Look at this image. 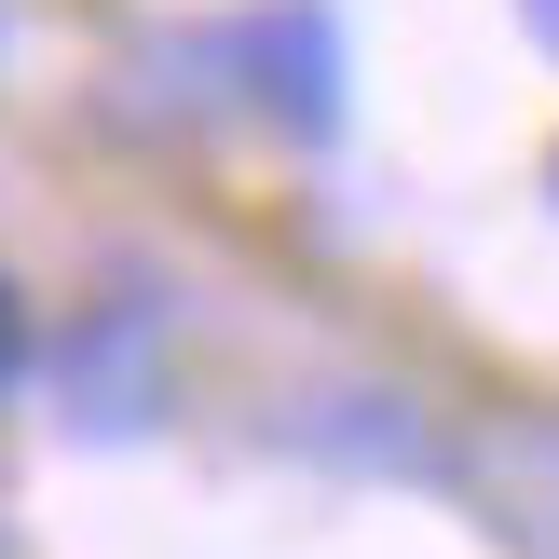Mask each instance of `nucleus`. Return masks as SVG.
<instances>
[{
	"mask_svg": "<svg viewBox=\"0 0 559 559\" xmlns=\"http://www.w3.org/2000/svg\"><path fill=\"white\" fill-rule=\"evenodd\" d=\"M14 369H27V314H14V287H0V396H14Z\"/></svg>",
	"mask_w": 559,
	"mask_h": 559,
	"instance_id": "nucleus-1",
	"label": "nucleus"
},
{
	"mask_svg": "<svg viewBox=\"0 0 559 559\" xmlns=\"http://www.w3.org/2000/svg\"><path fill=\"white\" fill-rule=\"evenodd\" d=\"M533 27H546V41H559V0H533Z\"/></svg>",
	"mask_w": 559,
	"mask_h": 559,
	"instance_id": "nucleus-2",
	"label": "nucleus"
},
{
	"mask_svg": "<svg viewBox=\"0 0 559 559\" xmlns=\"http://www.w3.org/2000/svg\"><path fill=\"white\" fill-rule=\"evenodd\" d=\"M546 464H559V437H546Z\"/></svg>",
	"mask_w": 559,
	"mask_h": 559,
	"instance_id": "nucleus-3",
	"label": "nucleus"
}]
</instances>
